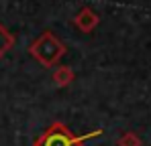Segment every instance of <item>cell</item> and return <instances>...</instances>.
Returning a JSON list of instances; mask_svg holds the SVG:
<instances>
[{"instance_id": "1", "label": "cell", "mask_w": 151, "mask_h": 146, "mask_svg": "<svg viewBox=\"0 0 151 146\" xmlns=\"http://www.w3.org/2000/svg\"><path fill=\"white\" fill-rule=\"evenodd\" d=\"M102 136V130H90L86 134H74L63 122H53L49 128H45V132L33 142V146H84L88 140Z\"/></svg>"}, {"instance_id": "2", "label": "cell", "mask_w": 151, "mask_h": 146, "mask_svg": "<svg viewBox=\"0 0 151 146\" xmlns=\"http://www.w3.org/2000/svg\"><path fill=\"white\" fill-rule=\"evenodd\" d=\"M68 47L51 33V30H43L31 45H29V55L45 69H51L55 67L61 57L65 55Z\"/></svg>"}, {"instance_id": "3", "label": "cell", "mask_w": 151, "mask_h": 146, "mask_svg": "<svg viewBox=\"0 0 151 146\" xmlns=\"http://www.w3.org/2000/svg\"><path fill=\"white\" fill-rule=\"evenodd\" d=\"M100 24V16L90 8V6H84L76 12L74 16V26L80 33H92L96 26Z\"/></svg>"}, {"instance_id": "4", "label": "cell", "mask_w": 151, "mask_h": 146, "mask_svg": "<svg viewBox=\"0 0 151 146\" xmlns=\"http://www.w3.org/2000/svg\"><path fill=\"white\" fill-rule=\"evenodd\" d=\"M53 81H55L57 87H68V85H72L76 81L74 69L68 67V65H57V67L53 69Z\"/></svg>"}, {"instance_id": "5", "label": "cell", "mask_w": 151, "mask_h": 146, "mask_svg": "<svg viewBox=\"0 0 151 146\" xmlns=\"http://www.w3.org/2000/svg\"><path fill=\"white\" fill-rule=\"evenodd\" d=\"M14 47V35L0 23V61L4 59V55Z\"/></svg>"}, {"instance_id": "6", "label": "cell", "mask_w": 151, "mask_h": 146, "mask_svg": "<svg viewBox=\"0 0 151 146\" xmlns=\"http://www.w3.org/2000/svg\"><path fill=\"white\" fill-rule=\"evenodd\" d=\"M116 146H143L137 132H123L116 140Z\"/></svg>"}]
</instances>
